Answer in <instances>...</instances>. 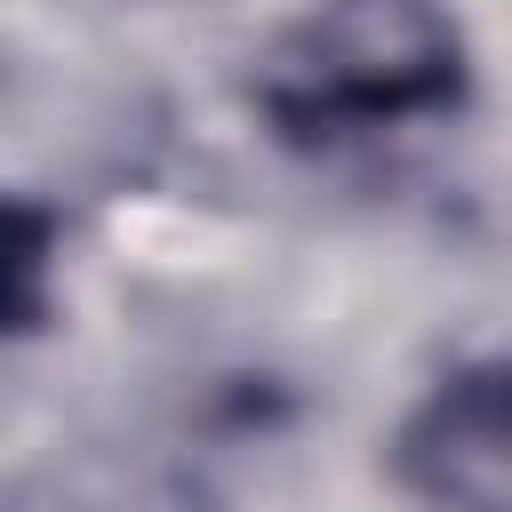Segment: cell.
<instances>
[{
	"label": "cell",
	"instance_id": "obj_1",
	"mask_svg": "<svg viewBox=\"0 0 512 512\" xmlns=\"http://www.w3.org/2000/svg\"><path fill=\"white\" fill-rule=\"evenodd\" d=\"M248 104L296 152L440 128L472 104V40L448 0H312L256 48Z\"/></svg>",
	"mask_w": 512,
	"mask_h": 512
},
{
	"label": "cell",
	"instance_id": "obj_2",
	"mask_svg": "<svg viewBox=\"0 0 512 512\" xmlns=\"http://www.w3.org/2000/svg\"><path fill=\"white\" fill-rule=\"evenodd\" d=\"M384 464L416 512H512V352L432 376L392 424Z\"/></svg>",
	"mask_w": 512,
	"mask_h": 512
}]
</instances>
